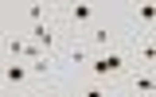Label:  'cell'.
<instances>
[{"mask_svg": "<svg viewBox=\"0 0 156 97\" xmlns=\"http://www.w3.org/2000/svg\"><path fill=\"white\" fill-rule=\"evenodd\" d=\"M0 23H4V19H0Z\"/></svg>", "mask_w": 156, "mask_h": 97, "instance_id": "52a82bcc", "label": "cell"}, {"mask_svg": "<svg viewBox=\"0 0 156 97\" xmlns=\"http://www.w3.org/2000/svg\"><path fill=\"white\" fill-rule=\"evenodd\" d=\"M74 39H82L86 43V51L90 55H101V51H113L117 43H125V35H121V27H117L113 19H105V16H98L82 35H74Z\"/></svg>", "mask_w": 156, "mask_h": 97, "instance_id": "7a4b0ae2", "label": "cell"}, {"mask_svg": "<svg viewBox=\"0 0 156 97\" xmlns=\"http://www.w3.org/2000/svg\"><path fill=\"white\" fill-rule=\"evenodd\" d=\"M121 85H129V89H136V93H144V97H152V93H156V85H152V70H129V78H125Z\"/></svg>", "mask_w": 156, "mask_h": 97, "instance_id": "8992f818", "label": "cell"}, {"mask_svg": "<svg viewBox=\"0 0 156 97\" xmlns=\"http://www.w3.org/2000/svg\"><path fill=\"white\" fill-rule=\"evenodd\" d=\"M129 70H133V55H129V47H125V43H117L113 51H101V55H94L78 78H94V82L121 85V82L129 78Z\"/></svg>", "mask_w": 156, "mask_h": 97, "instance_id": "6da1fadb", "label": "cell"}, {"mask_svg": "<svg viewBox=\"0 0 156 97\" xmlns=\"http://www.w3.org/2000/svg\"><path fill=\"white\" fill-rule=\"evenodd\" d=\"M152 19H156V8L152 4H136L133 8V35H152Z\"/></svg>", "mask_w": 156, "mask_h": 97, "instance_id": "5b68a950", "label": "cell"}, {"mask_svg": "<svg viewBox=\"0 0 156 97\" xmlns=\"http://www.w3.org/2000/svg\"><path fill=\"white\" fill-rule=\"evenodd\" d=\"M0 78H4V85L8 89H27L31 85V74H27V62H0Z\"/></svg>", "mask_w": 156, "mask_h": 97, "instance_id": "277c9868", "label": "cell"}, {"mask_svg": "<svg viewBox=\"0 0 156 97\" xmlns=\"http://www.w3.org/2000/svg\"><path fill=\"white\" fill-rule=\"evenodd\" d=\"M23 35L39 47V55H55L58 47H62V39H66V31H62V27H58V19L51 16V19H43V23H35V27H27Z\"/></svg>", "mask_w": 156, "mask_h": 97, "instance_id": "3957f363", "label": "cell"}]
</instances>
